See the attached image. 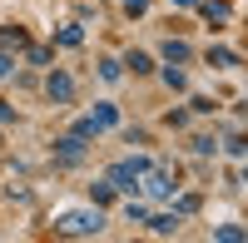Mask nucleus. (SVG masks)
<instances>
[{"label":"nucleus","instance_id":"8","mask_svg":"<svg viewBox=\"0 0 248 243\" xmlns=\"http://www.w3.org/2000/svg\"><path fill=\"white\" fill-rule=\"evenodd\" d=\"M189 55H194V50L184 45V40H174V35L164 40V60H169V65H184V60H189Z\"/></svg>","mask_w":248,"mask_h":243},{"label":"nucleus","instance_id":"14","mask_svg":"<svg viewBox=\"0 0 248 243\" xmlns=\"http://www.w3.org/2000/svg\"><path fill=\"white\" fill-rule=\"evenodd\" d=\"M124 218H129V224H139V218H149V209H144V204H134V198H129V204H124Z\"/></svg>","mask_w":248,"mask_h":243},{"label":"nucleus","instance_id":"20","mask_svg":"<svg viewBox=\"0 0 248 243\" xmlns=\"http://www.w3.org/2000/svg\"><path fill=\"white\" fill-rule=\"evenodd\" d=\"M169 5H179V10H184V5H194V0H169Z\"/></svg>","mask_w":248,"mask_h":243},{"label":"nucleus","instance_id":"11","mask_svg":"<svg viewBox=\"0 0 248 243\" xmlns=\"http://www.w3.org/2000/svg\"><path fill=\"white\" fill-rule=\"evenodd\" d=\"M109 198H114V184H109V179H105V184H94V209H105Z\"/></svg>","mask_w":248,"mask_h":243},{"label":"nucleus","instance_id":"12","mask_svg":"<svg viewBox=\"0 0 248 243\" xmlns=\"http://www.w3.org/2000/svg\"><path fill=\"white\" fill-rule=\"evenodd\" d=\"M79 40H85V30H79V25H65V30H60V45H79Z\"/></svg>","mask_w":248,"mask_h":243},{"label":"nucleus","instance_id":"2","mask_svg":"<svg viewBox=\"0 0 248 243\" xmlns=\"http://www.w3.org/2000/svg\"><path fill=\"white\" fill-rule=\"evenodd\" d=\"M144 169H149V159H119V164H109L105 179H109L114 189H129V194H134V184H139V174H144Z\"/></svg>","mask_w":248,"mask_h":243},{"label":"nucleus","instance_id":"4","mask_svg":"<svg viewBox=\"0 0 248 243\" xmlns=\"http://www.w3.org/2000/svg\"><path fill=\"white\" fill-rule=\"evenodd\" d=\"M55 159H60V164H79V159H85V139H79V134H65V139L55 144Z\"/></svg>","mask_w":248,"mask_h":243},{"label":"nucleus","instance_id":"19","mask_svg":"<svg viewBox=\"0 0 248 243\" xmlns=\"http://www.w3.org/2000/svg\"><path fill=\"white\" fill-rule=\"evenodd\" d=\"M10 70H15V65H10V55H5V50H0V79H5Z\"/></svg>","mask_w":248,"mask_h":243},{"label":"nucleus","instance_id":"7","mask_svg":"<svg viewBox=\"0 0 248 243\" xmlns=\"http://www.w3.org/2000/svg\"><path fill=\"white\" fill-rule=\"evenodd\" d=\"M179 224H184V213H179V209H174V213H154V218H149V228H154V233H179Z\"/></svg>","mask_w":248,"mask_h":243},{"label":"nucleus","instance_id":"5","mask_svg":"<svg viewBox=\"0 0 248 243\" xmlns=\"http://www.w3.org/2000/svg\"><path fill=\"white\" fill-rule=\"evenodd\" d=\"M45 94L55 99V105H70V99H75V79L70 75H50L45 79Z\"/></svg>","mask_w":248,"mask_h":243},{"label":"nucleus","instance_id":"10","mask_svg":"<svg viewBox=\"0 0 248 243\" xmlns=\"http://www.w3.org/2000/svg\"><path fill=\"white\" fill-rule=\"evenodd\" d=\"M209 65H214V70H233V65H238V55H233V50H223V45H214V50H209Z\"/></svg>","mask_w":248,"mask_h":243},{"label":"nucleus","instance_id":"6","mask_svg":"<svg viewBox=\"0 0 248 243\" xmlns=\"http://www.w3.org/2000/svg\"><path fill=\"white\" fill-rule=\"evenodd\" d=\"M203 20H209V25H223V20H233V5L229 0H203Z\"/></svg>","mask_w":248,"mask_h":243},{"label":"nucleus","instance_id":"15","mask_svg":"<svg viewBox=\"0 0 248 243\" xmlns=\"http://www.w3.org/2000/svg\"><path fill=\"white\" fill-rule=\"evenodd\" d=\"M99 75H105V79H119V60H99Z\"/></svg>","mask_w":248,"mask_h":243},{"label":"nucleus","instance_id":"1","mask_svg":"<svg viewBox=\"0 0 248 243\" xmlns=\"http://www.w3.org/2000/svg\"><path fill=\"white\" fill-rule=\"evenodd\" d=\"M99 228H105V213L99 209H70V213L55 218V233H70V238H90Z\"/></svg>","mask_w":248,"mask_h":243},{"label":"nucleus","instance_id":"9","mask_svg":"<svg viewBox=\"0 0 248 243\" xmlns=\"http://www.w3.org/2000/svg\"><path fill=\"white\" fill-rule=\"evenodd\" d=\"M0 50H25V30H20V25H5V30H0Z\"/></svg>","mask_w":248,"mask_h":243},{"label":"nucleus","instance_id":"16","mask_svg":"<svg viewBox=\"0 0 248 243\" xmlns=\"http://www.w3.org/2000/svg\"><path fill=\"white\" fill-rule=\"evenodd\" d=\"M214 238H223V243H238V238H243V228H233V224H229V228H218Z\"/></svg>","mask_w":248,"mask_h":243},{"label":"nucleus","instance_id":"17","mask_svg":"<svg viewBox=\"0 0 248 243\" xmlns=\"http://www.w3.org/2000/svg\"><path fill=\"white\" fill-rule=\"evenodd\" d=\"M124 10H129V15H144V10H149V0H124Z\"/></svg>","mask_w":248,"mask_h":243},{"label":"nucleus","instance_id":"13","mask_svg":"<svg viewBox=\"0 0 248 243\" xmlns=\"http://www.w3.org/2000/svg\"><path fill=\"white\" fill-rule=\"evenodd\" d=\"M129 65H134V75H149V70H154V60H149V55H139V50H134V55H129Z\"/></svg>","mask_w":248,"mask_h":243},{"label":"nucleus","instance_id":"3","mask_svg":"<svg viewBox=\"0 0 248 243\" xmlns=\"http://www.w3.org/2000/svg\"><path fill=\"white\" fill-rule=\"evenodd\" d=\"M139 179H144V194H149V198H169L174 194V179L164 174V169H144Z\"/></svg>","mask_w":248,"mask_h":243},{"label":"nucleus","instance_id":"18","mask_svg":"<svg viewBox=\"0 0 248 243\" xmlns=\"http://www.w3.org/2000/svg\"><path fill=\"white\" fill-rule=\"evenodd\" d=\"M15 119V105H5V99H0V124H10Z\"/></svg>","mask_w":248,"mask_h":243}]
</instances>
